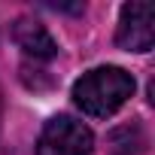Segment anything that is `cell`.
I'll use <instances>...</instances> for the list:
<instances>
[{
    "label": "cell",
    "instance_id": "6da1fadb",
    "mask_svg": "<svg viewBox=\"0 0 155 155\" xmlns=\"http://www.w3.org/2000/svg\"><path fill=\"white\" fill-rule=\"evenodd\" d=\"M134 94V76L122 67H97L88 70L82 79H76L73 85V101L82 113L94 116V119H107L113 116L119 107L128 104V97Z\"/></svg>",
    "mask_w": 155,
    "mask_h": 155
},
{
    "label": "cell",
    "instance_id": "7a4b0ae2",
    "mask_svg": "<svg viewBox=\"0 0 155 155\" xmlns=\"http://www.w3.org/2000/svg\"><path fill=\"white\" fill-rule=\"evenodd\" d=\"M91 146L94 137L82 122L70 116H55L40 134L37 155H91Z\"/></svg>",
    "mask_w": 155,
    "mask_h": 155
},
{
    "label": "cell",
    "instance_id": "3957f363",
    "mask_svg": "<svg viewBox=\"0 0 155 155\" xmlns=\"http://www.w3.org/2000/svg\"><path fill=\"white\" fill-rule=\"evenodd\" d=\"M116 43L128 52H149L155 43V28H152V3L137 0V3L122 6Z\"/></svg>",
    "mask_w": 155,
    "mask_h": 155
},
{
    "label": "cell",
    "instance_id": "277c9868",
    "mask_svg": "<svg viewBox=\"0 0 155 155\" xmlns=\"http://www.w3.org/2000/svg\"><path fill=\"white\" fill-rule=\"evenodd\" d=\"M12 40H15L18 49H21L28 58H34V61H52V58L58 55V43L52 40V34L46 31V25L37 21V18H31V15L15 18V25H12Z\"/></svg>",
    "mask_w": 155,
    "mask_h": 155
},
{
    "label": "cell",
    "instance_id": "5b68a950",
    "mask_svg": "<svg viewBox=\"0 0 155 155\" xmlns=\"http://www.w3.org/2000/svg\"><path fill=\"white\" fill-rule=\"evenodd\" d=\"M110 149L113 155H137L143 149V134L137 125H125V128H116L110 134Z\"/></svg>",
    "mask_w": 155,
    "mask_h": 155
},
{
    "label": "cell",
    "instance_id": "8992f818",
    "mask_svg": "<svg viewBox=\"0 0 155 155\" xmlns=\"http://www.w3.org/2000/svg\"><path fill=\"white\" fill-rule=\"evenodd\" d=\"M0 113H3V101H0Z\"/></svg>",
    "mask_w": 155,
    "mask_h": 155
}]
</instances>
